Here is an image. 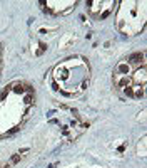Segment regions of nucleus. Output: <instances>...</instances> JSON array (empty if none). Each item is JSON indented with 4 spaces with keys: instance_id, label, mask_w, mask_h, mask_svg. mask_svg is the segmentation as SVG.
I'll return each mask as SVG.
<instances>
[{
    "instance_id": "f03ea898",
    "label": "nucleus",
    "mask_w": 147,
    "mask_h": 168,
    "mask_svg": "<svg viewBox=\"0 0 147 168\" xmlns=\"http://www.w3.org/2000/svg\"><path fill=\"white\" fill-rule=\"evenodd\" d=\"M127 60H129V62H142V66H146V54L135 52V54H132V56H129Z\"/></svg>"
},
{
    "instance_id": "7ed1b4c3",
    "label": "nucleus",
    "mask_w": 147,
    "mask_h": 168,
    "mask_svg": "<svg viewBox=\"0 0 147 168\" xmlns=\"http://www.w3.org/2000/svg\"><path fill=\"white\" fill-rule=\"evenodd\" d=\"M144 72H146V67H142V71H137V72H135V76H134V82H135V84H140V82H142V86H144V84H146V76H144Z\"/></svg>"
},
{
    "instance_id": "20e7f679",
    "label": "nucleus",
    "mask_w": 147,
    "mask_h": 168,
    "mask_svg": "<svg viewBox=\"0 0 147 168\" xmlns=\"http://www.w3.org/2000/svg\"><path fill=\"white\" fill-rule=\"evenodd\" d=\"M124 93L127 94V96H130V98H134V91H132V87L129 86V87H124Z\"/></svg>"
},
{
    "instance_id": "423d86ee",
    "label": "nucleus",
    "mask_w": 147,
    "mask_h": 168,
    "mask_svg": "<svg viewBox=\"0 0 147 168\" xmlns=\"http://www.w3.org/2000/svg\"><path fill=\"white\" fill-rule=\"evenodd\" d=\"M17 161H20V153H19V155H15V156H12V160H10V165H12V163H17Z\"/></svg>"
},
{
    "instance_id": "39448f33",
    "label": "nucleus",
    "mask_w": 147,
    "mask_h": 168,
    "mask_svg": "<svg viewBox=\"0 0 147 168\" xmlns=\"http://www.w3.org/2000/svg\"><path fill=\"white\" fill-rule=\"evenodd\" d=\"M33 94H28V96H27L25 98V103H27V106H32V103H33Z\"/></svg>"
},
{
    "instance_id": "f257e3e1",
    "label": "nucleus",
    "mask_w": 147,
    "mask_h": 168,
    "mask_svg": "<svg viewBox=\"0 0 147 168\" xmlns=\"http://www.w3.org/2000/svg\"><path fill=\"white\" fill-rule=\"evenodd\" d=\"M112 81H114V86L117 87V89H122V87H129V86H130V82H132V81L129 79L127 76H124V74H120V72H114Z\"/></svg>"
},
{
    "instance_id": "0eeeda50",
    "label": "nucleus",
    "mask_w": 147,
    "mask_h": 168,
    "mask_svg": "<svg viewBox=\"0 0 147 168\" xmlns=\"http://www.w3.org/2000/svg\"><path fill=\"white\" fill-rule=\"evenodd\" d=\"M109 13H110V12H109V10H107V12H104V13H102V15H100V19H105V17H109Z\"/></svg>"
}]
</instances>
